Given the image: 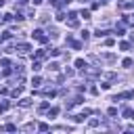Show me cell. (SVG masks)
Listing matches in <instances>:
<instances>
[{"mask_svg":"<svg viewBox=\"0 0 134 134\" xmlns=\"http://www.w3.org/2000/svg\"><path fill=\"white\" fill-rule=\"evenodd\" d=\"M122 65H124V67H132V65H134V61H132V59H124V61H122Z\"/></svg>","mask_w":134,"mask_h":134,"instance_id":"11","label":"cell"},{"mask_svg":"<svg viewBox=\"0 0 134 134\" xmlns=\"http://www.w3.org/2000/svg\"><path fill=\"white\" fill-rule=\"evenodd\" d=\"M0 65H2V67H9L11 61H9V59H0Z\"/></svg>","mask_w":134,"mask_h":134,"instance_id":"17","label":"cell"},{"mask_svg":"<svg viewBox=\"0 0 134 134\" xmlns=\"http://www.w3.org/2000/svg\"><path fill=\"white\" fill-rule=\"evenodd\" d=\"M44 55H46L44 50H38V53H36V59H44Z\"/></svg>","mask_w":134,"mask_h":134,"instance_id":"20","label":"cell"},{"mask_svg":"<svg viewBox=\"0 0 134 134\" xmlns=\"http://www.w3.org/2000/svg\"><path fill=\"white\" fill-rule=\"evenodd\" d=\"M82 17L84 19H90V11H82Z\"/></svg>","mask_w":134,"mask_h":134,"instance_id":"23","label":"cell"},{"mask_svg":"<svg viewBox=\"0 0 134 134\" xmlns=\"http://www.w3.org/2000/svg\"><path fill=\"white\" fill-rule=\"evenodd\" d=\"M38 130H40V132H48L50 128H48V124H40V126H38Z\"/></svg>","mask_w":134,"mask_h":134,"instance_id":"12","label":"cell"},{"mask_svg":"<svg viewBox=\"0 0 134 134\" xmlns=\"http://www.w3.org/2000/svg\"><path fill=\"white\" fill-rule=\"evenodd\" d=\"M76 67H78V69H82V71H84V69H86L88 65H86V61H82V59H78V61H76Z\"/></svg>","mask_w":134,"mask_h":134,"instance_id":"3","label":"cell"},{"mask_svg":"<svg viewBox=\"0 0 134 134\" xmlns=\"http://www.w3.org/2000/svg\"><path fill=\"white\" fill-rule=\"evenodd\" d=\"M88 38H90V31L84 29V31H82V40H88Z\"/></svg>","mask_w":134,"mask_h":134,"instance_id":"18","label":"cell"},{"mask_svg":"<svg viewBox=\"0 0 134 134\" xmlns=\"http://www.w3.org/2000/svg\"><path fill=\"white\" fill-rule=\"evenodd\" d=\"M40 84H42V78H38V76L31 80V86H40Z\"/></svg>","mask_w":134,"mask_h":134,"instance_id":"10","label":"cell"},{"mask_svg":"<svg viewBox=\"0 0 134 134\" xmlns=\"http://www.w3.org/2000/svg\"><path fill=\"white\" fill-rule=\"evenodd\" d=\"M100 88H103V90H109V88H111V84H107V82H103V84H100Z\"/></svg>","mask_w":134,"mask_h":134,"instance_id":"24","label":"cell"},{"mask_svg":"<svg viewBox=\"0 0 134 134\" xmlns=\"http://www.w3.org/2000/svg\"><path fill=\"white\" fill-rule=\"evenodd\" d=\"M105 80H107V82H115V80H117V73L109 71V73H105Z\"/></svg>","mask_w":134,"mask_h":134,"instance_id":"4","label":"cell"},{"mask_svg":"<svg viewBox=\"0 0 134 134\" xmlns=\"http://www.w3.org/2000/svg\"><path fill=\"white\" fill-rule=\"evenodd\" d=\"M31 38H34V40H38V42H42V44L48 42V36H44V31H42V29H34V31H31Z\"/></svg>","mask_w":134,"mask_h":134,"instance_id":"1","label":"cell"},{"mask_svg":"<svg viewBox=\"0 0 134 134\" xmlns=\"http://www.w3.org/2000/svg\"><path fill=\"white\" fill-rule=\"evenodd\" d=\"M19 105H21V107H29V105H31V98H21Z\"/></svg>","mask_w":134,"mask_h":134,"instance_id":"8","label":"cell"},{"mask_svg":"<svg viewBox=\"0 0 134 134\" xmlns=\"http://www.w3.org/2000/svg\"><path fill=\"white\" fill-rule=\"evenodd\" d=\"M55 115H59V109H57V107H53V109H50V113H48V117H55Z\"/></svg>","mask_w":134,"mask_h":134,"instance_id":"13","label":"cell"},{"mask_svg":"<svg viewBox=\"0 0 134 134\" xmlns=\"http://www.w3.org/2000/svg\"><path fill=\"white\" fill-rule=\"evenodd\" d=\"M9 107H11V103H9V100H4V103H0V113H4Z\"/></svg>","mask_w":134,"mask_h":134,"instance_id":"7","label":"cell"},{"mask_svg":"<svg viewBox=\"0 0 134 134\" xmlns=\"http://www.w3.org/2000/svg\"><path fill=\"white\" fill-rule=\"evenodd\" d=\"M4 130H9V132H15V130H17V126H15V124H9V126H4Z\"/></svg>","mask_w":134,"mask_h":134,"instance_id":"16","label":"cell"},{"mask_svg":"<svg viewBox=\"0 0 134 134\" xmlns=\"http://www.w3.org/2000/svg\"><path fill=\"white\" fill-rule=\"evenodd\" d=\"M11 38H13V34H11V31H4V34H2V36H0V40H2V42H6V40H11Z\"/></svg>","mask_w":134,"mask_h":134,"instance_id":"6","label":"cell"},{"mask_svg":"<svg viewBox=\"0 0 134 134\" xmlns=\"http://www.w3.org/2000/svg\"><path fill=\"white\" fill-rule=\"evenodd\" d=\"M31 67H34V71H40V67H42V65H40V61H34Z\"/></svg>","mask_w":134,"mask_h":134,"instance_id":"15","label":"cell"},{"mask_svg":"<svg viewBox=\"0 0 134 134\" xmlns=\"http://www.w3.org/2000/svg\"><path fill=\"white\" fill-rule=\"evenodd\" d=\"M120 48H122V50H128V48H130V44H128V42H122V44H120Z\"/></svg>","mask_w":134,"mask_h":134,"instance_id":"22","label":"cell"},{"mask_svg":"<svg viewBox=\"0 0 134 134\" xmlns=\"http://www.w3.org/2000/svg\"><path fill=\"white\" fill-rule=\"evenodd\" d=\"M115 34H117V36H124V27L117 25V27H115Z\"/></svg>","mask_w":134,"mask_h":134,"instance_id":"14","label":"cell"},{"mask_svg":"<svg viewBox=\"0 0 134 134\" xmlns=\"http://www.w3.org/2000/svg\"><path fill=\"white\" fill-rule=\"evenodd\" d=\"M105 44H107V46H113V44H115V40H113V38H107V40H105Z\"/></svg>","mask_w":134,"mask_h":134,"instance_id":"21","label":"cell"},{"mask_svg":"<svg viewBox=\"0 0 134 134\" xmlns=\"http://www.w3.org/2000/svg\"><path fill=\"white\" fill-rule=\"evenodd\" d=\"M109 34H111L109 29H100V27H98V31H96V36H98V38H105V36H109Z\"/></svg>","mask_w":134,"mask_h":134,"instance_id":"5","label":"cell"},{"mask_svg":"<svg viewBox=\"0 0 134 134\" xmlns=\"http://www.w3.org/2000/svg\"><path fill=\"white\" fill-rule=\"evenodd\" d=\"M15 50H17V53H21V55H25L27 50H31V46H29V44H23V42H21V44H17V46H15Z\"/></svg>","mask_w":134,"mask_h":134,"instance_id":"2","label":"cell"},{"mask_svg":"<svg viewBox=\"0 0 134 134\" xmlns=\"http://www.w3.org/2000/svg\"><path fill=\"white\" fill-rule=\"evenodd\" d=\"M11 96H13V98H17V96H21V88H15V90H11Z\"/></svg>","mask_w":134,"mask_h":134,"instance_id":"9","label":"cell"},{"mask_svg":"<svg viewBox=\"0 0 134 134\" xmlns=\"http://www.w3.org/2000/svg\"><path fill=\"white\" fill-rule=\"evenodd\" d=\"M40 2H42V0H34V4H40Z\"/></svg>","mask_w":134,"mask_h":134,"instance_id":"26","label":"cell"},{"mask_svg":"<svg viewBox=\"0 0 134 134\" xmlns=\"http://www.w3.org/2000/svg\"><path fill=\"white\" fill-rule=\"evenodd\" d=\"M50 55H53V57H59V55H61V50H57V48H50Z\"/></svg>","mask_w":134,"mask_h":134,"instance_id":"19","label":"cell"},{"mask_svg":"<svg viewBox=\"0 0 134 134\" xmlns=\"http://www.w3.org/2000/svg\"><path fill=\"white\" fill-rule=\"evenodd\" d=\"M128 117H130V120H134V111H130V115H128Z\"/></svg>","mask_w":134,"mask_h":134,"instance_id":"25","label":"cell"},{"mask_svg":"<svg viewBox=\"0 0 134 134\" xmlns=\"http://www.w3.org/2000/svg\"><path fill=\"white\" fill-rule=\"evenodd\" d=\"M2 4H4V0H0V6H2Z\"/></svg>","mask_w":134,"mask_h":134,"instance_id":"27","label":"cell"}]
</instances>
